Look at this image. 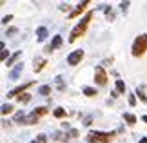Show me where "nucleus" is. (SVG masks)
<instances>
[{
	"label": "nucleus",
	"mask_w": 147,
	"mask_h": 143,
	"mask_svg": "<svg viewBox=\"0 0 147 143\" xmlns=\"http://www.w3.org/2000/svg\"><path fill=\"white\" fill-rule=\"evenodd\" d=\"M33 85V82H29V83H24V85H18V87H15V89H11L9 93H7V98H15V96H18V94H22L24 91H27Z\"/></svg>",
	"instance_id": "nucleus-6"
},
{
	"label": "nucleus",
	"mask_w": 147,
	"mask_h": 143,
	"mask_svg": "<svg viewBox=\"0 0 147 143\" xmlns=\"http://www.w3.org/2000/svg\"><path fill=\"white\" fill-rule=\"evenodd\" d=\"M56 85H58V89H60V91H64V89H65L64 82H62V76H56Z\"/></svg>",
	"instance_id": "nucleus-23"
},
{
	"label": "nucleus",
	"mask_w": 147,
	"mask_h": 143,
	"mask_svg": "<svg viewBox=\"0 0 147 143\" xmlns=\"http://www.w3.org/2000/svg\"><path fill=\"white\" fill-rule=\"evenodd\" d=\"M36 38H38V42H42V40L47 38V29L46 27H38L36 29Z\"/></svg>",
	"instance_id": "nucleus-10"
},
{
	"label": "nucleus",
	"mask_w": 147,
	"mask_h": 143,
	"mask_svg": "<svg viewBox=\"0 0 147 143\" xmlns=\"http://www.w3.org/2000/svg\"><path fill=\"white\" fill-rule=\"evenodd\" d=\"M116 93H125V83L122 82V80H116Z\"/></svg>",
	"instance_id": "nucleus-17"
},
{
	"label": "nucleus",
	"mask_w": 147,
	"mask_h": 143,
	"mask_svg": "<svg viewBox=\"0 0 147 143\" xmlns=\"http://www.w3.org/2000/svg\"><path fill=\"white\" fill-rule=\"evenodd\" d=\"M31 114H35L36 118H40V116H44V114H47V109H46V107H38V109H35Z\"/></svg>",
	"instance_id": "nucleus-15"
},
{
	"label": "nucleus",
	"mask_w": 147,
	"mask_h": 143,
	"mask_svg": "<svg viewBox=\"0 0 147 143\" xmlns=\"http://www.w3.org/2000/svg\"><path fill=\"white\" fill-rule=\"evenodd\" d=\"M82 60H84V51H82V49L73 51V53L67 56V64H69V65H78Z\"/></svg>",
	"instance_id": "nucleus-5"
},
{
	"label": "nucleus",
	"mask_w": 147,
	"mask_h": 143,
	"mask_svg": "<svg viewBox=\"0 0 147 143\" xmlns=\"http://www.w3.org/2000/svg\"><path fill=\"white\" fill-rule=\"evenodd\" d=\"M129 105H136V98H134V94H129Z\"/></svg>",
	"instance_id": "nucleus-25"
},
{
	"label": "nucleus",
	"mask_w": 147,
	"mask_h": 143,
	"mask_svg": "<svg viewBox=\"0 0 147 143\" xmlns=\"http://www.w3.org/2000/svg\"><path fill=\"white\" fill-rule=\"evenodd\" d=\"M84 94L91 98V96H96L98 93H96V89H93V87H84Z\"/></svg>",
	"instance_id": "nucleus-16"
},
{
	"label": "nucleus",
	"mask_w": 147,
	"mask_h": 143,
	"mask_svg": "<svg viewBox=\"0 0 147 143\" xmlns=\"http://www.w3.org/2000/svg\"><path fill=\"white\" fill-rule=\"evenodd\" d=\"M142 122H145V123H147V116H142Z\"/></svg>",
	"instance_id": "nucleus-33"
},
{
	"label": "nucleus",
	"mask_w": 147,
	"mask_h": 143,
	"mask_svg": "<svg viewBox=\"0 0 147 143\" xmlns=\"http://www.w3.org/2000/svg\"><path fill=\"white\" fill-rule=\"evenodd\" d=\"M9 58H11V56H9V51H7V49H2V53H0V60L7 62Z\"/></svg>",
	"instance_id": "nucleus-21"
},
{
	"label": "nucleus",
	"mask_w": 147,
	"mask_h": 143,
	"mask_svg": "<svg viewBox=\"0 0 147 143\" xmlns=\"http://www.w3.org/2000/svg\"><path fill=\"white\" fill-rule=\"evenodd\" d=\"M35 123H38V118L35 116V114H31V116H27L24 120V125H35Z\"/></svg>",
	"instance_id": "nucleus-14"
},
{
	"label": "nucleus",
	"mask_w": 147,
	"mask_h": 143,
	"mask_svg": "<svg viewBox=\"0 0 147 143\" xmlns=\"http://www.w3.org/2000/svg\"><path fill=\"white\" fill-rule=\"evenodd\" d=\"M94 82H96V85H105L107 83V73L102 65H98L96 69H94Z\"/></svg>",
	"instance_id": "nucleus-4"
},
{
	"label": "nucleus",
	"mask_w": 147,
	"mask_h": 143,
	"mask_svg": "<svg viewBox=\"0 0 147 143\" xmlns=\"http://www.w3.org/2000/svg\"><path fill=\"white\" fill-rule=\"evenodd\" d=\"M49 93H51V87H49V85H42V87L38 89V94H42V96H47Z\"/></svg>",
	"instance_id": "nucleus-18"
},
{
	"label": "nucleus",
	"mask_w": 147,
	"mask_h": 143,
	"mask_svg": "<svg viewBox=\"0 0 147 143\" xmlns=\"http://www.w3.org/2000/svg\"><path fill=\"white\" fill-rule=\"evenodd\" d=\"M120 7H122V11H123V13H125V11H127V7H129V2H122V4H120Z\"/></svg>",
	"instance_id": "nucleus-29"
},
{
	"label": "nucleus",
	"mask_w": 147,
	"mask_h": 143,
	"mask_svg": "<svg viewBox=\"0 0 147 143\" xmlns=\"http://www.w3.org/2000/svg\"><path fill=\"white\" fill-rule=\"evenodd\" d=\"M91 18H93V13H87V15L80 20V24H78L75 29L71 31V36H69V42H71V44L75 42L78 36H82L84 33H86V29H87V26H89V22H91Z\"/></svg>",
	"instance_id": "nucleus-1"
},
{
	"label": "nucleus",
	"mask_w": 147,
	"mask_h": 143,
	"mask_svg": "<svg viewBox=\"0 0 147 143\" xmlns=\"http://www.w3.org/2000/svg\"><path fill=\"white\" fill-rule=\"evenodd\" d=\"M89 134H91L96 141H102V143H109L116 136V132H100V130H94V132H89Z\"/></svg>",
	"instance_id": "nucleus-3"
},
{
	"label": "nucleus",
	"mask_w": 147,
	"mask_h": 143,
	"mask_svg": "<svg viewBox=\"0 0 147 143\" xmlns=\"http://www.w3.org/2000/svg\"><path fill=\"white\" fill-rule=\"evenodd\" d=\"M22 69H24V64H16V67H15V69L11 71V74H9V78H11V80H16V78H18V74L22 73Z\"/></svg>",
	"instance_id": "nucleus-9"
},
{
	"label": "nucleus",
	"mask_w": 147,
	"mask_h": 143,
	"mask_svg": "<svg viewBox=\"0 0 147 143\" xmlns=\"http://www.w3.org/2000/svg\"><path fill=\"white\" fill-rule=\"evenodd\" d=\"M145 51H147V35H140L134 38L131 53H133V56H142Z\"/></svg>",
	"instance_id": "nucleus-2"
},
{
	"label": "nucleus",
	"mask_w": 147,
	"mask_h": 143,
	"mask_svg": "<svg viewBox=\"0 0 147 143\" xmlns=\"http://www.w3.org/2000/svg\"><path fill=\"white\" fill-rule=\"evenodd\" d=\"M11 112H13V107H11L9 103H4L2 105V114L5 116V114H11Z\"/></svg>",
	"instance_id": "nucleus-20"
},
{
	"label": "nucleus",
	"mask_w": 147,
	"mask_h": 143,
	"mask_svg": "<svg viewBox=\"0 0 147 143\" xmlns=\"http://www.w3.org/2000/svg\"><path fill=\"white\" fill-rule=\"evenodd\" d=\"M55 118H64L65 116V109H62V107H58V109H55Z\"/></svg>",
	"instance_id": "nucleus-19"
},
{
	"label": "nucleus",
	"mask_w": 147,
	"mask_h": 143,
	"mask_svg": "<svg viewBox=\"0 0 147 143\" xmlns=\"http://www.w3.org/2000/svg\"><path fill=\"white\" fill-rule=\"evenodd\" d=\"M20 54H22V51H16V53H15V54H11V58H9L7 62H5V65H7V67H11V65H13V64H15V62H16V60H18V58H20Z\"/></svg>",
	"instance_id": "nucleus-13"
},
{
	"label": "nucleus",
	"mask_w": 147,
	"mask_h": 143,
	"mask_svg": "<svg viewBox=\"0 0 147 143\" xmlns=\"http://www.w3.org/2000/svg\"><path fill=\"white\" fill-rule=\"evenodd\" d=\"M36 141H38V143H46V141H47L46 134H38V136H36Z\"/></svg>",
	"instance_id": "nucleus-24"
},
{
	"label": "nucleus",
	"mask_w": 147,
	"mask_h": 143,
	"mask_svg": "<svg viewBox=\"0 0 147 143\" xmlns=\"http://www.w3.org/2000/svg\"><path fill=\"white\" fill-rule=\"evenodd\" d=\"M140 143H147V138H142V140H140Z\"/></svg>",
	"instance_id": "nucleus-32"
},
{
	"label": "nucleus",
	"mask_w": 147,
	"mask_h": 143,
	"mask_svg": "<svg viewBox=\"0 0 147 143\" xmlns=\"http://www.w3.org/2000/svg\"><path fill=\"white\" fill-rule=\"evenodd\" d=\"M60 11H69V4H62L60 5Z\"/></svg>",
	"instance_id": "nucleus-30"
},
{
	"label": "nucleus",
	"mask_w": 147,
	"mask_h": 143,
	"mask_svg": "<svg viewBox=\"0 0 147 143\" xmlns=\"http://www.w3.org/2000/svg\"><path fill=\"white\" fill-rule=\"evenodd\" d=\"M29 100H31V94H22V96H18V101H20V103H27Z\"/></svg>",
	"instance_id": "nucleus-22"
},
{
	"label": "nucleus",
	"mask_w": 147,
	"mask_h": 143,
	"mask_svg": "<svg viewBox=\"0 0 147 143\" xmlns=\"http://www.w3.org/2000/svg\"><path fill=\"white\" fill-rule=\"evenodd\" d=\"M16 31H18L16 27H9V29H7V33H5V36H7V35H15Z\"/></svg>",
	"instance_id": "nucleus-27"
},
{
	"label": "nucleus",
	"mask_w": 147,
	"mask_h": 143,
	"mask_svg": "<svg viewBox=\"0 0 147 143\" xmlns=\"http://www.w3.org/2000/svg\"><path fill=\"white\" fill-rule=\"evenodd\" d=\"M60 45H62V36L56 35V36H53V42H51V45H47V47H46V53H53V51L58 49Z\"/></svg>",
	"instance_id": "nucleus-7"
},
{
	"label": "nucleus",
	"mask_w": 147,
	"mask_h": 143,
	"mask_svg": "<svg viewBox=\"0 0 147 143\" xmlns=\"http://www.w3.org/2000/svg\"><path fill=\"white\" fill-rule=\"evenodd\" d=\"M123 120H125L129 125H134V123H136V116L131 114V112H123Z\"/></svg>",
	"instance_id": "nucleus-12"
},
{
	"label": "nucleus",
	"mask_w": 147,
	"mask_h": 143,
	"mask_svg": "<svg viewBox=\"0 0 147 143\" xmlns=\"http://www.w3.org/2000/svg\"><path fill=\"white\" fill-rule=\"evenodd\" d=\"M31 143H38V141H31Z\"/></svg>",
	"instance_id": "nucleus-34"
},
{
	"label": "nucleus",
	"mask_w": 147,
	"mask_h": 143,
	"mask_svg": "<svg viewBox=\"0 0 147 143\" xmlns=\"http://www.w3.org/2000/svg\"><path fill=\"white\" fill-rule=\"evenodd\" d=\"M87 143H98V141H96V140H94V138H93V136H91V134H89V136H87Z\"/></svg>",
	"instance_id": "nucleus-31"
},
{
	"label": "nucleus",
	"mask_w": 147,
	"mask_h": 143,
	"mask_svg": "<svg viewBox=\"0 0 147 143\" xmlns=\"http://www.w3.org/2000/svg\"><path fill=\"white\" fill-rule=\"evenodd\" d=\"M47 62L44 60V58H38V60H35V73H40L42 69H44V65H46Z\"/></svg>",
	"instance_id": "nucleus-11"
},
{
	"label": "nucleus",
	"mask_w": 147,
	"mask_h": 143,
	"mask_svg": "<svg viewBox=\"0 0 147 143\" xmlns=\"http://www.w3.org/2000/svg\"><path fill=\"white\" fill-rule=\"evenodd\" d=\"M138 98L142 100V101H147V98H145V94H144V91H142V89L138 91Z\"/></svg>",
	"instance_id": "nucleus-26"
},
{
	"label": "nucleus",
	"mask_w": 147,
	"mask_h": 143,
	"mask_svg": "<svg viewBox=\"0 0 147 143\" xmlns=\"http://www.w3.org/2000/svg\"><path fill=\"white\" fill-rule=\"evenodd\" d=\"M87 5H89V0H86V2H82V4L78 5V7H76L75 11H71V13H69V18H76V16L80 15V13H84V9H86Z\"/></svg>",
	"instance_id": "nucleus-8"
},
{
	"label": "nucleus",
	"mask_w": 147,
	"mask_h": 143,
	"mask_svg": "<svg viewBox=\"0 0 147 143\" xmlns=\"http://www.w3.org/2000/svg\"><path fill=\"white\" fill-rule=\"evenodd\" d=\"M11 20H13V16L7 15V16H4V18H2V24H7V22H11Z\"/></svg>",
	"instance_id": "nucleus-28"
}]
</instances>
